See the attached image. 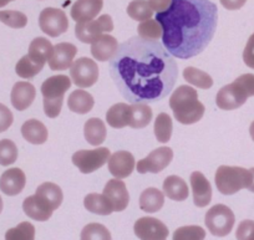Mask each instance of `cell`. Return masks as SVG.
Here are the masks:
<instances>
[{"instance_id":"cell-1","label":"cell","mask_w":254,"mask_h":240,"mask_svg":"<svg viewBox=\"0 0 254 240\" xmlns=\"http://www.w3.org/2000/svg\"><path fill=\"white\" fill-rule=\"evenodd\" d=\"M110 75L130 104H155L172 92L177 62L160 41L131 38L110 60Z\"/></svg>"},{"instance_id":"cell-2","label":"cell","mask_w":254,"mask_h":240,"mask_svg":"<svg viewBox=\"0 0 254 240\" xmlns=\"http://www.w3.org/2000/svg\"><path fill=\"white\" fill-rule=\"evenodd\" d=\"M162 28V45L173 58L199 55L213 39L218 9L211 0H172L170 8L156 15Z\"/></svg>"},{"instance_id":"cell-3","label":"cell","mask_w":254,"mask_h":240,"mask_svg":"<svg viewBox=\"0 0 254 240\" xmlns=\"http://www.w3.org/2000/svg\"><path fill=\"white\" fill-rule=\"evenodd\" d=\"M170 107L175 119L182 124H193L201 121L206 111L204 105L199 102L196 90L187 85L177 87L173 92L170 97Z\"/></svg>"},{"instance_id":"cell-4","label":"cell","mask_w":254,"mask_h":240,"mask_svg":"<svg viewBox=\"0 0 254 240\" xmlns=\"http://www.w3.org/2000/svg\"><path fill=\"white\" fill-rule=\"evenodd\" d=\"M71 87V80L65 75H56L46 78L41 85L44 99V112L50 119L60 115L65 94Z\"/></svg>"},{"instance_id":"cell-5","label":"cell","mask_w":254,"mask_h":240,"mask_svg":"<svg viewBox=\"0 0 254 240\" xmlns=\"http://www.w3.org/2000/svg\"><path fill=\"white\" fill-rule=\"evenodd\" d=\"M217 189L223 195H233L242 189H248L253 183V175L242 167L221 166L214 177Z\"/></svg>"},{"instance_id":"cell-6","label":"cell","mask_w":254,"mask_h":240,"mask_svg":"<svg viewBox=\"0 0 254 240\" xmlns=\"http://www.w3.org/2000/svg\"><path fill=\"white\" fill-rule=\"evenodd\" d=\"M206 227L214 237H227L232 232L236 217L231 208L224 204H216L207 212L204 218Z\"/></svg>"},{"instance_id":"cell-7","label":"cell","mask_w":254,"mask_h":240,"mask_svg":"<svg viewBox=\"0 0 254 240\" xmlns=\"http://www.w3.org/2000/svg\"><path fill=\"white\" fill-rule=\"evenodd\" d=\"M111 157L110 149L106 147H99L95 149H81L75 152L72 156V163L84 175L95 172L107 163Z\"/></svg>"},{"instance_id":"cell-8","label":"cell","mask_w":254,"mask_h":240,"mask_svg":"<svg viewBox=\"0 0 254 240\" xmlns=\"http://www.w3.org/2000/svg\"><path fill=\"white\" fill-rule=\"evenodd\" d=\"M114 30V21L111 16L104 14L96 20L85 21V23H77L75 26V35L81 43L92 44L104 33L109 34Z\"/></svg>"},{"instance_id":"cell-9","label":"cell","mask_w":254,"mask_h":240,"mask_svg":"<svg viewBox=\"0 0 254 240\" xmlns=\"http://www.w3.org/2000/svg\"><path fill=\"white\" fill-rule=\"evenodd\" d=\"M99 66L92 59L80 58L70 67V77L77 87L87 89L99 80Z\"/></svg>"},{"instance_id":"cell-10","label":"cell","mask_w":254,"mask_h":240,"mask_svg":"<svg viewBox=\"0 0 254 240\" xmlns=\"http://www.w3.org/2000/svg\"><path fill=\"white\" fill-rule=\"evenodd\" d=\"M39 25L43 33L50 38H58L66 33L69 29V20L65 11L56 8H45L39 16Z\"/></svg>"},{"instance_id":"cell-11","label":"cell","mask_w":254,"mask_h":240,"mask_svg":"<svg viewBox=\"0 0 254 240\" xmlns=\"http://www.w3.org/2000/svg\"><path fill=\"white\" fill-rule=\"evenodd\" d=\"M173 159V151L170 147H160L151 152L146 158L138 161L136 170L141 175L145 173H160L170 166Z\"/></svg>"},{"instance_id":"cell-12","label":"cell","mask_w":254,"mask_h":240,"mask_svg":"<svg viewBox=\"0 0 254 240\" xmlns=\"http://www.w3.org/2000/svg\"><path fill=\"white\" fill-rule=\"evenodd\" d=\"M246 90L237 82L226 85L218 91L216 96L217 107L224 111H232L243 106L248 100Z\"/></svg>"},{"instance_id":"cell-13","label":"cell","mask_w":254,"mask_h":240,"mask_svg":"<svg viewBox=\"0 0 254 240\" xmlns=\"http://www.w3.org/2000/svg\"><path fill=\"white\" fill-rule=\"evenodd\" d=\"M133 232L140 240H167L168 228L152 217L140 218L133 225Z\"/></svg>"},{"instance_id":"cell-14","label":"cell","mask_w":254,"mask_h":240,"mask_svg":"<svg viewBox=\"0 0 254 240\" xmlns=\"http://www.w3.org/2000/svg\"><path fill=\"white\" fill-rule=\"evenodd\" d=\"M136 168V161L132 153L127 151H117L109 159V171L116 180H124L132 175Z\"/></svg>"},{"instance_id":"cell-15","label":"cell","mask_w":254,"mask_h":240,"mask_svg":"<svg viewBox=\"0 0 254 240\" xmlns=\"http://www.w3.org/2000/svg\"><path fill=\"white\" fill-rule=\"evenodd\" d=\"M102 194L111 203L114 212H122V210L126 209L128 203H130V194H128L126 184L122 180H116V178L110 180L106 183Z\"/></svg>"},{"instance_id":"cell-16","label":"cell","mask_w":254,"mask_h":240,"mask_svg":"<svg viewBox=\"0 0 254 240\" xmlns=\"http://www.w3.org/2000/svg\"><path fill=\"white\" fill-rule=\"evenodd\" d=\"M77 54V48L74 44L60 43L54 46L53 55L49 60V66L53 71H64L71 67L72 61Z\"/></svg>"},{"instance_id":"cell-17","label":"cell","mask_w":254,"mask_h":240,"mask_svg":"<svg viewBox=\"0 0 254 240\" xmlns=\"http://www.w3.org/2000/svg\"><path fill=\"white\" fill-rule=\"evenodd\" d=\"M190 182L196 207H207L212 200V187L209 180L201 172H193L190 175Z\"/></svg>"},{"instance_id":"cell-18","label":"cell","mask_w":254,"mask_h":240,"mask_svg":"<svg viewBox=\"0 0 254 240\" xmlns=\"http://www.w3.org/2000/svg\"><path fill=\"white\" fill-rule=\"evenodd\" d=\"M25 184V173L20 168H10L0 177V190L9 197H14L23 192Z\"/></svg>"},{"instance_id":"cell-19","label":"cell","mask_w":254,"mask_h":240,"mask_svg":"<svg viewBox=\"0 0 254 240\" xmlns=\"http://www.w3.org/2000/svg\"><path fill=\"white\" fill-rule=\"evenodd\" d=\"M104 0H77L71 6V18L76 23L91 21L102 10Z\"/></svg>"},{"instance_id":"cell-20","label":"cell","mask_w":254,"mask_h":240,"mask_svg":"<svg viewBox=\"0 0 254 240\" xmlns=\"http://www.w3.org/2000/svg\"><path fill=\"white\" fill-rule=\"evenodd\" d=\"M23 210L29 218L36 222H46L53 215V208L44 198L38 194L30 195L23 203Z\"/></svg>"},{"instance_id":"cell-21","label":"cell","mask_w":254,"mask_h":240,"mask_svg":"<svg viewBox=\"0 0 254 240\" xmlns=\"http://www.w3.org/2000/svg\"><path fill=\"white\" fill-rule=\"evenodd\" d=\"M36 97V90L34 85L29 82L20 81L14 85L11 90L10 100L13 107H15L18 111H24L28 107L31 106Z\"/></svg>"},{"instance_id":"cell-22","label":"cell","mask_w":254,"mask_h":240,"mask_svg":"<svg viewBox=\"0 0 254 240\" xmlns=\"http://www.w3.org/2000/svg\"><path fill=\"white\" fill-rule=\"evenodd\" d=\"M119 46L116 38L109 35V34H104L91 44V55L97 61L105 62V61L111 60L116 55Z\"/></svg>"},{"instance_id":"cell-23","label":"cell","mask_w":254,"mask_h":240,"mask_svg":"<svg viewBox=\"0 0 254 240\" xmlns=\"http://www.w3.org/2000/svg\"><path fill=\"white\" fill-rule=\"evenodd\" d=\"M163 194L176 202H183L188 198L190 189L185 180L177 176H170L163 180Z\"/></svg>"},{"instance_id":"cell-24","label":"cell","mask_w":254,"mask_h":240,"mask_svg":"<svg viewBox=\"0 0 254 240\" xmlns=\"http://www.w3.org/2000/svg\"><path fill=\"white\" fill-rule=\"evenodd\" d=\"M21 134L31 144H43L48 141V128L38 120H29L21 126Z\"/></svg>"},{"instance_id":"cell-25","label":"cell","mask_w":254,"mask_h":240,"mask_svg":"<svg viewBox=\"0 0 254 240\" xmlns=\"http://www.w3.org/2000/svg\"><path fill=\"white\" fill-rule=\"evenodd\" d=\"M53 51H54V46L48 39L35 38L30 43L28 55L34 62L44 66L46 61L50 60L51 55H53Z\"/></svg>"},{"instance_id":"cell-26","label":"cell","mask_w":254,"mask_h":240,"mask_svg":"<svg viewBox=\"0 0 254 240\" xmlns=\"http://www.w3.org/2000/svg\"><path fill=\"white\" fill-rule=\"evenodd\" d=\"M94 105L95 100L92 95L82 89L74 91L67 99V107L70 111L79 115H86L91 111Z\"/></svg>"},{"instance_id":"cell-27","label":"cell","mask_w":254,"mask_h":240,"mask_svg":"<svg viewBox=\"0 0 254 240\" xmlns=\"http://www.w3.org/2000/svg\"><path fill=\"white\" fill-rule=\"evenodd\" d=\"M85 139L91 146H100L105 142L107 136V129L105 122L100 119H90L84 127Z\"/></svg>"},{"instance_id":"cell-28","label":"cell","mask_w":254,"mask_h":240,"mask_svg":"<svg viewBox=\"0 0 254 240\" xmlns=\"http://www.w3.org/2000/svg\"><path fill=\"white\" fill-rule=\"evenodd\" d=\"M165 204V194L157 188H147L140 195V208L146 213H156Z\"/></svg>"},{"instance_id":"cell-29","label":"cell","mask_w":254,"mask_h":240,"mask_svg":"<svg viewBox=\"0 0 254 240\" xmlns=\"http://www.w3.org/2000/svg\"><path fill=\"white\" fill-rule=\"evenodd\" d=\"M152 121V110L146 104H133L130 106L128 126L131 128H145Z\"/></svg>"},{"instance_id":"cell-30","label":"cell","mask_w":254,"mask_h":240,"mask_svg":"<svg viewBox=\"0 0 254 240\" xmlns=\"http://www.w3.org/2000/svg\"><path fill=\"white\" fill-rule=\"evenodd\" d=\"M130 119V106L127 104H116L110 107L106 114V121L114 128H124L128 126Z\"/></svg>"},{"instance_id":"cell-31","label":"cell","mask_w":254,"mask_h":240,"mask_svg":"<svg viewBox=\"0 0 254 240\" xmlns=\"http://www.w3.org/2000/svg\"><path fill=\"white\" fill-rule=\"evenodd\" d=\"M84 205L90 213L99 215H110L114 212L111 203L109 202L104 194H99V193H90L85 197Z\"/></svg>"},{"instance_id":"cell-32","label":"cell","mask_w":254,"mask_h":240,"mask_svg":"<svg viewBox=\"0 0 254 240\" xmlns=\"http://www.w3.org/2000/svg\"><path fill=\"white\" fill-rule=\"evenodd\" d=\"M35 194H38L39 197L44 198L46 202L50 204V207L53 208V210H56L61 205L64 199V194L61 188L58 184L51 182H45L41 185H39L38 189H36Z\"/></svg>"},{"instance_id":"cell-33","label":"cell","mask_w":254,"mask_h":240,"mask_svg":"<svg viewBox=\"0 0 254 240\" xmlns=\"http://www.w3.org/2000/svg\"><path fill=\"white\" fill-rule=\"evenodd\" d=\"M183 78H185L188 84L199 87V89L207 90L213 86V78L208 73L199 70V68L192 67V66L186 67L183 70Z\"/></svg>"},{"instance_id":"cell-34","label":"cell","mask_w":254,"mask_h":240,"mask_svg":"<svg viewBox=\"0 0 254 240\" xmlns=\"http://www.w3.org/2000/svg\"><path fill=\"white\" fill-rule=\"evenodd\" d=\"M172 119L170 115L161 112L155 121V136L160 143H167L172 136Z\"/></svg>"},{"instance_id":"cell-35","label":"cell","mask_w":254,"mask_h":240,"mask_svg":"<svg viewBox=\"0 0 254 240\" xmlns=\"http://www.w3.org/2000/svg\"><path fill=\"white\" fill-rule=\"evenodd\" d=\"M127 14L133 20L142 23L152 18L153 11L150 8L147 0H133L127 6Z\"/></svg>"},{"instance_id":"cell-36","label":"cell","mask_w":254,"mask_h":240,"mask_svg":"<svg viewBox=\"0 0 254 240\" xmlns=\"http://www.w3.org/2000/svg\"><path fill=\"white\" fill-rule=\"evenodd\" d=\"M137 33L138 38L143 39V40L158 41V39L162 38V28L156 19L142 21L138 25Z\"/></svg>"},{"instance_id":"cell-37","label":"cell","mask_w":254,"mask_h":240,"mask_svg":"<svg viewBox=\"0 0 254 240\" xmlns=\"http://www.w3.org/2000/svg\"><path fill=\"white\" fill-rule=\"evenodd\" d=\"M5 240H35V227L29 222H23L5 233Z\"/></svg>"},{"instance_id":"cell-38","label":"cell","mask_w":254,"mask_h":240,"mask_svg":"<svg viewBox=\"0 0 254 240\" xmlns=\"http://www.w3.org/2000/svg\"><path fill=\"white\" fill-rule=\"evenodd\" d=\"M81 240H112L111 233L100 223H90L81 232Z\"/></svg>"},{"instance_id":"cell-39","label":"cell","mask_w":254,"mask_h":240,"mask_svg":"<svg viewBox=\"0 0 254 240\" xmlns=\"http://www.w3.org/2000/svg\"><path fill=\"white\" fill-rule=\"evenodd\" d=\"M44 66L43 65H39V63L34 62L29 55L23 56L20 60L18 61L15 66V71L18 73V76L23 78H33L43 70Z\"/></svg>"},{"instance_id":"cell-40","label":"cell","mask_w":254,"mask_h":240,"mask_svg":"<svg viewBox=\"0 0 254 240\" xmlns=\"http://www.w3.org/2000/svg\"><path fill=\"white\" fill-rule=\"evenodd\" d=\"M206 230L198 225H187L181 227L173 233V240H204Z\"/></svg>"},{"instance_id":"cell-41","label":"cell","mask_w":254,"mask_h":240,"mask_svg":"<svg viewBox=\"0 0 254 240\" xmlns=\"http://www.w3.org/2000/svg\"><path fill=\"white\" fill-rule=\"evenodd\" d=\"M18 159V147L10 139L0 141V166L8 167Z\"/></svg>"},{"instance_id":"cell-42","label":"cell","mask_w":254,"mask_h":240,"mask_svg":"<svg viewBox=\"0 0 254 240\" xmlns=\"http://www.w3.org/2000/svg\"><path fill=\"white\" fill-rule=\"evenodd\" d=\"M0 21L9 28L21 29L25 28L28 24V18L24 13L15 10H1L0 11Z\"/></svg>"},{"instance_id":"cell-43","label":"cell","mask_w":254,"mask_h":240,"mask_svg":"<svg viewBox=\"0 0 254 240\" xmlns=\"http://www.w3.org/2000/svg\"><path fill=\"white\" fill-rule=\"evenodd\" d=\"M237 240H254V220H243L239 223L236 233Z\"/></svg>"},{"instance_id":"cell-44","label":"cell","mask_w":254,"mask_h":240,"mask_svg":"<svg viewBox=\"0 0 254 240\" xmlns=\"http://www.w3.org/2000/svg\"><path fill=\"white\" fill-rule=\"evenodd\" d=\"M14 116L5 105L0 104V133L5 132L13 124Z\"/></svg>"},{"instance_id":"cell-45","label":"cell","mask_w":254,"mask_h":240,"mask_svg":"<svg viewBox=\"0 0 254 240\" xmlns=\"http://www.w3.org/2000/svg\"><path fill=\"white\" fill-rule=\"evenodd\" d=\"M238 85H241L246 90L248 96H254V75L253 73H244L234 80Z\"/></svg>"},{"instance_id":"cell-46","label":"cell","mask_w":254,"mask_h":240,"mask_svg":"<svg viewBox=\"0 0 254 240\" xmlns=\"http://www.w3.org/2000/svg\"><path fill=\"white\" fill-rule=\"evenodd\" d=\"M243 61L248 67L254 68V34L247 41V45L243 51Z\"/></svg>"},{"instance_id":"cell-47","label":"cell","mask_w":254,"mask_h":240,"mask_svg":"<svg viewBox=\"0 0 254 240\" xmlns=\"http://www.w3.org/2000/svg\"><path fill=\"white\" fill-rule=\"evenodd\" d=\"M171 1L172 0H148V4H150V8L152 9V11H156L158 14L167 10L171 5Z\"/></svg>"},{"instance_id":"cell-48","label":"cell","mask_w":254,"mask_h":240,"mask_svg":"<svg viewBox=\"0 0 254 240\" xmlns=\"http://www.w3.org/2000/svg\"><path fill=\"white\" fill-rule=\"evenodd\" d=\"M247 0H221V4L228 10H238L246 4Z\"/></svg>"},{"instance_id":"cell-49","label":"cell","mask_w":254,"mask_h":240,"mask_svg":"<svg viewBox=\"0 0 254 240\" xmlns=\"http://www.w3.org/2000/svg\"><path fill=\"white\" fill-rule=\"evenodd\" d=\"M252 172V175H253V183H252V185L251 187L248 188V190H251L252 193H254V168H251V170H249Z\"/></svg>"},{"instance_id":"cell-50","label":"cell","mask_w":254,"mask_h":240,"mask_svg":"<svg viewBox=\"0 0 254 240\" xmlns=\"http://www.w3.org/2000/svg\"><path fill=\"white\" fill-rule=\"evenodd\" d=\"M249 133H251L252 139H253V141H254V121L252 122L251 127H249Z\"/></svg>"},{"instance_id":"cell-51","label":"cell","mask_w":254,"mask_h":240,"mask_svg":"<svg viewBox=\"0 0 254 240\" xmlns=\"http://www.w3.org/2000/svg\"><path fill=\"white\" fill-rule=\"evenodd\" d=\"M10 1H13V0H0V8H4V6L8 5Z\"/></svg>"},{"instance_id":"cell-52","label":"cell","mask_w":254,"mask_h":240,"mask_svg":"<svg viewBox=\"0 0 254 240\" xmlns=\"http://www.w3.org/2000/svg\"><path fill=\"white\" fill-rule=\"evenodd\" d=\"M1 210H3V199L0 197V213H1Z\"/></svg>"}]
</instances>
